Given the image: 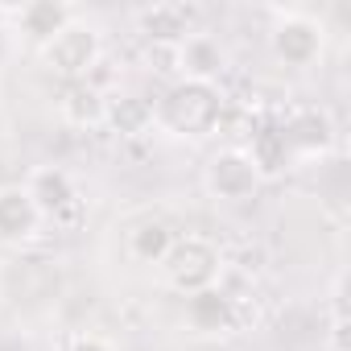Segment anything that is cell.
Instances as JSON below:
<instances>
[{
	"mask_svg": "<svg viewBox=\"0 0 351 351\" xmlns=\"http://www.w3.org/2000/svg\"><path fill=\"white\" fill-rule=\"evenodd\" d=\"M223 99L215 95V87H199V83H173L161 104H153V124H161L165 132H191V136H207L219 124Z\"/></svg>",
	"mask_w": 351,
	"mask_h": 351,
	"instance_id": "cell-1",
	"label": "cell"
},
{
	"mask_svg": "<svg viewBox=\"0 0 351 351\" xmlns=\"http://www.w3.org/2000/svg\"><path fill=\"white\" fill-rule=\"evenodd\" d=\"M46 71H54L58 79H71V83H83L91 79V71L99 66V54H104V42H99V29L83 17H75L66 29H58L50 42L38 46Z\"/></svg>",
	"mask_w": 351,
	"mask_h": 351,
	"instance_id": "cell-2",
	"label": "cell"
},
{
	"mask_svg": "<svg viewBox=\"0 0 351 351\" xmlns=\"http://www.w3.org/2000/svg\"><path fill=\"white\" fill-rule=\"evenodd\" d=\"M161 273H165V281H169L173 289L186 298V293L207 289V285L219 281V252H215L207 240H199V236L173 240L169 256L161 261Z\"/></svg>",
	"mask_w": 351,
	"mask_h": 351,
	"instance_id": "cell-3",
	"label": "cell"
},
{
	"mask_svg": "<svg viewBox=\"0 0 351 351\" xmlns=\"http://www.w3.org/2000/svg\"><path fill=\"white\" fill-rule=\"evenodd\" d=\"M261 178L265 173H261L256 157L248 149H240V145L219 149L211 157V165H207V191L219 203H248L261 191Z\"/></svg>",
	"mask_w": 351,
	"mask_h": 351,
	"instance_id": "cell-4",
	"label": "cell"
},
{
	"mask_svg": "<svg viewBox=\"0 0 351 351\" xmlns=\"http://www.w3.org/2000/svg\"><path fill=\"white\" fill-rule=\"evenodd\" d=\"M223 46L211 34H186L173 46V75L178 83H199V87H215V79L223 75Z\"/></svg>",
	"mask_w": 351,
	"mask_h": 351,
	"instance_id": "cell-5",
	"label": "cell"
},
{
	"mask_svg": "<svg viewBox=\"0 0 351 351\" xmlns=\"http://www.w3.org/2000/svg\"><path fill=\"white\" fill-rule=\"evenodd\" d=\"M269 46L281 66H310L322 54V29L302 13H281V21L269 34Z\"/></svg>",
	"mask_w": 351,
	"mask_h": 351,
	"instance_id": "cell-6",
	"label": "cell"
},
{
	"mask_svg": "<svg viewBox=\"0 0 351 351\" xmlns=\"http://www.w3.org/2000/svg\"><path fill=\"white\" fill-rule=\"evenodd\" d=\"M25 195L34 199V207L46 215V219H62L71 207H79V191H75V178L62 169V165H34L25 173Z\"/></svg>",
	"mask_w": 351,
	"mask_h": 351,
	"instance_id": "cell-7",
	"label": "cell"
},
{
	"mask_svg": "<svg viewBox=\"0 0 351 351\" xmlns=\"http://www.w3.org/2000/svg\"><path fill=\"white\" fill-rule=\"evenodd\" d=\"M182 318H186V326H191L195 335H223V330H232V322H236V298L215 281V285H207V289L186 293Z\"/></svg>",
	"mask_w": 351,
	"mask_h": 351,
	"instance_id": "cell-8",
	"label": "cell"
},
{
	"mask_svg": "<svg viewBox=\"0 0 351 351\" xmlns=\"http://www.w3.org/2000/svg\"><path fill=\"white\" fill-rule=\"evenodd\" d=\"M46 223V215L34 207V199L25 195L21 182L0 186V240L5 244H25L38 236V228Z\"/></svg>",
	"mask_w": 351,
	"mask_h": 351,
	"instance_id": "cell-9",
	"label": "cell"
},
{
	"mask_svg": "<svg viewBox=\"0 0 351 351\" xmlns=\"http://www.w3.org/2000/svg\"><path fill=\"white\" fill-rule=\"evenodd\" d=\"M58 116H62V124H71L79 132H91L108 120V91H99L91 83H71L58 99Z\"/></svg>",
	"mask_w": 351,
	"mask_h": 351,
	"instance_id": "cell-10",
	"label": "cell"
},
{
	"mask_svg": "<svg viewBox=\"0 0 351 351\" xmlns=\"http://www.w3.org/2000/svg\"><path fill=\"white\" fill-rule=\"evenodd\" d=\"M75 17H79V9L62 5V0H34V5H13V21H17L38 46L50 42L58 29H66Z\"/></svg>",
	"mask_w": 351,
	"mask_h": 351,
	"instance_id": "cell-11",
	"label": "cell"
},
{
	"mask_svg": "<svg viewBox=\"0 0 351 351\" xmlns=\"http://www.w3.org/2000/svg\"><path fill=\"white\" fill-rule=\"evenodd\" d=\"M141 34L153 46H178L191 34V13L182 5H153L141 9Z\"/></svg>",
	"mask_w": 351,
	"mask_h": 351,
	"instance_id": "cell-12",
	"label": "cell"
},
{
	"mask_svg": "<svg viewBox=\"0 0 351 351\" xmlns=\"http://www.w3.org/2000/svg\"><path fill=\"white\" fill-rule=\"evenodd\" d=\"M173 240H178V236H173L161 219H145V223H136V228L128 232L124 252H128L136 265H157V269H161V261L169 256Z\"/></svg>",
	"mask_w": 351,
	"mask_h": 351,
	"instance_id": "cell-13",
	"label": "cell"
},
{
	"mask_svg": "<svg viewBox=\"0 0 351 351\" xmlns=\"http://www.w3.org/2000/svg\"><path fill=\"white\" fill-rule=\"evenodd\" d=\"M124 136H141L153 128V104L145 95H108V120Z\"/></svg>",
	"mask_w": 351,
	"mask_h": 351,
	"instance_id": "cell-14",
	"label": "cell"
},
{
	"mask_svg": "<svg viewBox=\"0 0 351 351\" xmlns=\"http://www.w3.org/2000/svg\"><path fill=\"white\" fill-rule=\"evenodd\" d=\"M71 351H112V343L99 339V335H79V339L71 343Z\"/></svg>",
	"mask_w": 351,
	"mask_h": 351,
	"instance_id": "cell-15",
	"label": "cell"
},
{
	"mask_svg": "<svg viewBox=\"0 0 351 351\" xmlns=\"http://www.w3.org/2000/svg\"><path fill=\"white\" fill-rule=\"evenodd\" d=\"M0 21H13V9H0ZM0 66H5V29H0Z\"/></svg>",
	"mask_w": 351,
	"mask_h": 351,
	"instance_id": "cell-16",
	"label": "cell"
}]
</instances>
